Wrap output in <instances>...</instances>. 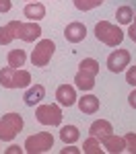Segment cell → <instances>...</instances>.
Here are the masks:
<instances>
[{
  "label": "cell",
  "mask_w": 136,
  "mask_h": 154,
  "mask_svg": "<svg viewBox=\"0 0 136 154\" xmlns=\"http://www.w3.org/2000/svg\"><path fill=\"white\" fill-rule=\"evenodd\" d=\"M6 60H8V66L21 68V66H25V62H27V54H25L23 49H11Z\"/></svg>",
  "instance_id": "19"
},
{
  "label": "cell",
  "mask_w": 136,
  "mask_h": 154,
  "mask_svg": "<svg viewBox=\"0 0 136 154\" xmlns=\"http://www.w3.org/2000/svg\"><path fill=\"white\" fill-rule=\"evenodd\" d=\"M78 66H81L78 70H85V72H89V74H93V76H97V72H99V62L93 60V58H85Z\"/></svg>",
  "instance_id": "22"
},
{
  "label": "cell",
  "mask_w": 136,
  "mask_h": 154,
  "mask_svg": "<svg viewBox=\"0 0 136 154\" xmlns=\"http://www.w3.org/2000/svg\"><path fill=\"white\" fill-rule=\"evenodd\" d=\"M54 51H56V43L52 39H41L35 45V49L31 51V64L37 68H46L54 56Z\"/></svg>",
  "instance_id": "4"
},
{
  "label": "cell",
  "mask_w": 136,
  "mask_h": 154,
  "mask_svg": "<svg viewBox=\"0 0 136 154\" xmlns=\"http://www.w3.org/2000/svg\"><path fill=\"white\" fill-rule=\"evenodd\" d=\"M52 146H54V136H52L49 131H39V134L29 136V138L25 140V152L41 154V152H48Z\"/></svg>",
  "instance_id": "5"
},
{
  "label": "cell",
  "mask_w": 136,
  "mask_h": 154,
  "mask_svg": "<svg viewBox=\"0 0 136 154\" xmlns=\"http://www.w3.org/2000/svg\"><path fill=\"white\" fill-rule=\"evenodd\" d=\"M35 117L41 125H60L62 109L58 105H39L35 109Z\"/></svg>",
  "instance_id": "6"
},
{
  "label": "cell",
  "mask_w": 136,
  "mask_h": 154,
  "mask_svg": "<svg viewBox=\"0 0 136 154\" xmlns=\"http://www.w3.org/2000/svg\"><path fill=\"white\" fill-rule=\"evenodd\" d=\"M78 109H81L85 115L97 113L99 111V99L95 95H83L81 99H78Z\"/></svg>",
  "instance_id": "15"
},
{
  "label": "cell",
  "mask_w": 136,
  "mask_h": 154,
  "mask_svg": "<svg viewBox=\"0 0 136 154\" xmlns=\"http://www.w3.org/2000/svg\"><path fill=\"white\" fill-rule=\"evenodd\" d=\"M128 37L136 43V25L134 23H130V27H128Z\"/></svg>",
  "instance_id": "28"
},
{
  "label": "cell",
  "mask_w": 136,
  "mask_h": 154,
  "mask_svg": "<svg viewBox=\"0 0 136 154\" xmlns=\"http://www.w3.org/2000/svg\"><path fill=\"white\" fill-rule=\"evenodd\" d=\"M68 152H72V154H81L83 150H81V148H74L72 144H66V148H62V154H68Z\"/></svg>",
  "instance_id": "26"
},
{
  "label": "cell",
  "mask_w": 136,
  "mask_h": 154,
  "mask_svg": "<svg viewBox=\"0 0 136 154\" xmlns=\"http://www.w3.org/2000/svg\"><path fill=\"white\" fill-rule=\"evenodd\" d=\"M115 19H118L120 25H130L134 21V11H132L130 6H120V8L115 11Z\"/></svg>",
  "instance_id": "20"
},
{
  "label": "cell",
  "mask_w": 136,
  "mask_h": 154,
  "mask_svg": "<svg viewBox=\"0 0 136 154\" xmlns=\"http://www.w3.org/2000/svg\"><path fill=\"white\" fill-rule=\"evenodd\" d=\"M85 154H101L103 152V148H101V140H97V138H87L85 140V146L81 148Z\"/></svg>",
  "instance_id": "21"
},
{
  "label": "cell",
  "mask_w": 136,
  "mask_h": 154,
  "mask_svg": "<svg viewBox=\"0 0 136 154\" xmlns=\"http://www.w3.org/2000/svg\"><path fill=\"white\" fill-rule=\"evenodd\" d=\"M105 0H74V6L78 11H91V8H97L101 6Z\"/></svg>",
  "instance_id": "23"
},
{
  "label": "cell",
  "mask_w": 136,
  "mask_h": 154,
  "mask_svg": "<svg viewBox=\"0 0 136 154\" xmlns=\"http://www.w3.org/2000/svg\"><path fill=\"white\" fill-rule=\"evenodd\" d=\"M126 82L136 86V66H130L128 68V72H126Z\"/></svg>",
  "instance_id": "25"
},
{
  "label": "cell",
  "mask_w": 136,
  "mask_h": 154,
  "mask_svg": "<svg viewBox=\"0 0 136 154\" xmlns=\"http://www.w3.org/2000/svg\"><path fill=\"white\" fill-rule=\"evenodd\" d=\"M17 23L19 21H11L0 27V45H8L12 39H17Z\"/></svg>",
  "instance_id": "17"
},
{
  "label": "cell",
  "mask_w": 136,
  "mask_h": 154,
  "mask_svg": "<svg viewBox=\"0 0 136 154\" xmlns=\"http://www.w3.org/2000/svg\"><path fill=\"white\" fill-rule=\"evenodd\" d=\"M60 138L64 144H74L78 138H81V131H78V128L76 125H64L60 130Z\"/></svg>",
  "instance_id": "18"
},
{
  "label": "cell",
  "mask_w": 136,
  "mask_h": 154,
  "mask_svg": "<svg viewBox=\"0 0 136 154\" xmlns=\"http://www.w3.org/2000/svg\"><path fill=\"white\" fill-rule=\"evenodd\" d=\"M134 25H136V14H134Z\"/></svg>",
  "instance_id": "32"
},
{
  "label": "cell",
  "mask_w": 136,
  "mask_h": 154,
  "mask_svg": "<svg viewBox=\"0 0 136 154\" xmlns=\"http://www.w3.org/2000/svg\"><path fill=\"white\" fill-rule=\"evenodd\" d=\"M27 2H37V0H27Z\"/></svg>",
  "instance_id": "31"
},
{
  "label": "cell",
  "mask_w": 136,
  "mask_h": 154,
  "mask_svg": "<svg viewBox=\"0 0 136 154\" xmlns=\"http://www.w3.org/2000/svg\"><path fill=\"white\" fill-rule=\"evenodd\" d=\"M56 99L62 107H72L76 103V88L70 84H60L56 91Z\"/></svg>",
  "instance_id": "10"
},
{
  "label": "cell",
  "mask_w": 136,
  "mask_h": 154,
  "mask_svg": "<svg viewBox=\"0 0 136 154\" xmlns=\"http://www.w3.org/2000/svg\"><path fill=\"white\" fill-rule=\"evenodd\" d=\"M124 142H126V150H128V152L136 154V134L134 131L126 134V136H124Z\"/></svg>",
  "instance_id": "24"
},
{
  "label": "cell",
  "mask_w": 136,
  "mask_h": 154,
  "mask_svg": "<svg viewBox=\"0 0 136 154\" xmlns=\"http://www.w3.org/2000/svg\"><path fill=\"white\" fill-rule=\"evenodd\" d=\"M64 37H66L70 43H81L87 37V27L83 23H78V21L68 23V27L64 29Z\"/></svg>",
  "instance_id": "9"
},
{
  "label": "cell",
  "mask_w": 136,
  "mask_h": 154,
  "mask_svg": "<svg viewBox=\"0 0 136 154\" xmlns=\"http://www.w3.org/2000/svg\"><path fill=\"white\" fill-rule=\"evenodd\" d=\"M23 152V148H19V146H11V148H6V154H21Z\"/></svg>",
  "instance_id": "29"
},
{
  "label": "cell",
  "mask_w": 136,
  "mask_h": 154,
  "mask_svg": "<svg viewBox=\"0 0 136 154\" xmlns=\"http://www.w3.org/2000/svg\"><path fill=\"white\" fill-rule=\"evenodd\" d=\"M23 14L29 21H41L46 17V6L41 2H27L23 8Z\"/></svg>",
  "instance_id": "14"
},
{
  "label": "cell",
  "mask_w": 136,
  "mask_h": 154,
  "mask_svg": "<svg viewBox=\"0 0 136 154\" xmlns=\"http://www.w3.org/2000/svg\"><path fill=\"white\" fill-rule=\"evenodd\" d=\"M128 103H130V105L136 109V88L132 91V93H130V97H128Z\"/></svg>",
  "instance_id": "30"
},
{
  "label": "cell",
  "mask_w": 136,
  "mask_h": 154,
  "mask_svg": "<svg viewBox=\"0 0 136 154\" xmlns=\"http://www.w3.org/2000/svg\"><path fill=\"white\" fill-rule=\"evenodd\" d=\"M74 86L81 88L83 93H85V91H91V88L95 86V76L89 74V72H85V70H78L76 76H74Z\"/></svg>",
  "instance_id": "16"
},
{
  "label": "cell",
  "mask_w": 136,
  "mask_h": 154,
  "mask_svg": "<svg viewBox=\"0 0 136 154\" xmlns=\"http://www.w3.org/2000/svg\"><path fill=\"white\" fill-rule=\"evenodd\" d=\"M128 64H130V54H128V49H115V51H111L109 58H107V68H109L113 74L122 72Z\"/></svg>",
  "instance_id": "8"
},
{
  "label": "cell",
  "mask_w": 136,
  "mask_h": 154,
  "mask_svg": "<svg viewBox=\"0 0 136 154\" xmlns=\"http://www.w3.org/2000/svg\"><path fill=\"white\" fill-rule=\"evenodd\" d=\"M0 84L4 88H27L31 84V74L21 68L6 66L0 70Z\"/></svg>",
  "instance_id": "1"
},
{
  "label": "cell",
  "mask_w": 136,
  "mask_h": 154,
  "mask_svg": "<svg viewBox=\"0 0 136 154\" xmlns=\"http://www.w3.org/2000/svg\"><path fill=\"white\" fill-rule=\"evenodd\" d=\"M39 35H41V27H39L37 21H29V23H21V21H19V23H17V37H19V39L31 43V41L39 39Z\"/></svg>",
  "instance_id": "7"
},
{
  "label": "cell",
  "mask_w": 136,
  "mask_h": 154,
  "mask_svg": "<svg viewBox=\"0 0 136 154\" xmlns=\"http://www.w3.org/2000/svg\"><path fill=\"white\" fill-rule=\"evenodd\" d=\"M43 97H46V88L41 84H35V86H29L27 88V93L23 95V101H25V105L35 107L37 103H41Z\"/></svg>",
  "instance_id": "12"
},
{
  "label": "cell",
  "mask_w": 136,
  "mask_h": 154,
  "mask_svg": "<svg viewBox=\"0 0 136 154\" xmlns=\"http://www.w3.org/2000/svg\"><path fill=\"white\" fill-rule=\"evenodd\" d=\"M95 37L101 43H105L107 48H118L124 39V31L109 21H99L95 25Z\"/></svg>",
  "instance_id": "2"
},
{
  "label": "cell",
  "mask_w": 136,
  "mask_h": 154,
  "mask_svg": "<svg viewBox=\"0 0 136 154\" xmlns=\"http://www.w3.org/2000/svg\"><path fill=\"white\" fill-rule=\"evenodd\" d=\"M111 131H113V128H111V123L107 121V119H97V121H93L91 128H89V134H91L93 138H97V140L109 136Z\"/></svg>",
  "instance_id": "13"
},
{
  "label": "cell",
  "mask_w": 136,
  "mask_h": 154,
  "mask_svg": "<svg viewBox=\"0 0 136 154\" xmlns=\"http://www.w3.org/2000/svg\"><path fill=\"white\" fill-rule=\"evenodd\" d=\"M11 6H12L11 0H0V12H8V11H11Z\"/></svg>",
  "instance_id": "27"
},
{
  "label": "cell",
  "mask_w": 136,
  "mask_h": 154,
  "mask_svg": "<svg viewBox=\"0 0 136 154\" xmlns=\"http://www.w3.org/2000/svg\"><path fill=\"white\" fill-rule=\"evenodd\" d=\"M101 144H103V148H105L107 152H111V154H120V152L126 150V142H124V138L113 136V134L105 136V138H101Z\"/></svg>",
  "instance_id": "11"
},
{
  "label": "cell",
  "mask_w": 136,
  "mask_h": 154,
  "mask_svg": "<svg viewBox=\"0 0 136 154\" xmlns=\"http://www.w3.org/2000/svg\"><path fill=\"white\" fill-rule=\"evenodd\" d=\"M23 130V117L19 113H6L0 119V140L2 142H11L14 136Z\"/></svg>",
  "instance_id": "3"
}]
</instances>
